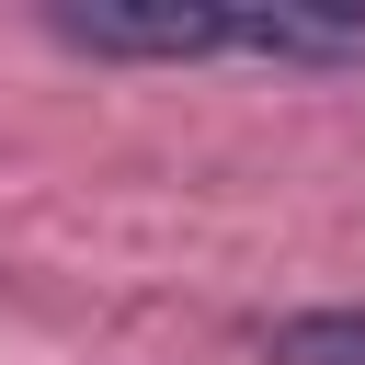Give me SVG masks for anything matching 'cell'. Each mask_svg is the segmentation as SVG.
<instances>
[{"instance_id":"cell-1","label":"cell","mask_w":365,"mask_h":365,"mask_svg":"<svg viewBox=\"0 0 365 365\" xmlns=\"http://www.w3.org/2000/svg\"><path fill=\"white\" fill-rule=\"evenodd\" d=\"M46 34L103 68H365V11L331 0H46Z\"/></svg>"},{"instance_id":"cell-2","label":"cell","mask_w":365,"mask_h":365,"mask_svg":"<svg viewBox=\"0 0 365 365\" xmlns=\"http://www.w3.org/2000/svg\"><path fill=\"white\" fill-rule=\"evenodd\" d=\"M262 365H365V308H285V319H262Z\"/></svg>"}]
</instances>
